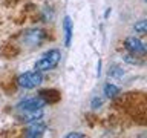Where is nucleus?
I'll list each match as a JSON object with an SVG mask.
<instances>
[{"instance_id":"nucleus-1","label":"nucleus","mask_w":147,"mask_h":138,"mask_svg":"<svg viewBox=\"0 0 147 138\" xmlns=\"http://www.w3.org/2000/svg\"><path fill=\"white\" fill-rule=\"evenodd\" d=\"M60 60H61V54H60L58 49H49L46 54H43L40 57V60L35 63V71L40 72H46L51 71V69L57 68Z\"/></svg>"},{"instance_id":"nucleus-2","label":"nucleus","mask_w":147,"mask_h":138,"mask_svg":"<svg viewBox=\"0 0 147 138\" xmlns=\"http://www.w3.org/2000/svg\"><path fill=\"white\" fill-rule=\"evenodd\" d=\"M43 81V75H41L40 71H29L25 72L22 75H18L17 83L18 86L23 87V89H34Z\"/></svg>"},{"instance_id":"nucleus-3","label":"nucleus","mask_w":147,"mask_h":138,"mask_svg":"<svg viewBox=\"0 0 147 138\" xmlns=\"http://www.w3.org/2000/svg\"><path fill=\"white\" fill-rule=\"evenodd\" d=\"M124 46H126V49L133 55H142V54L147 52V43L141 41L140 39H136V37H127L126 41H124Z\"/></svg>"},{"instance_id":"nucleus-4","label":"nucleus","mask_w":147,"mask_h":138,"mask_svg":"<svg viewBox=\"0 0 147 138\" xmlns=\"http://www.w3.org/2000/svg\"><path fill=\"white\" fill-rule=\"evenodd\" d=\"M46 101L41 97H34V98H26L18 103V110H34V109H43Z\"/></svg>"},{"instance_id":"nucleus-5","label":"nucleus","mask_w":147,"mask_h":138,"mask_svg":"<svg viewBox=\"0 0 147 138\" xmlns=\"http://www.w3.org/2000/svg\"><path fill=\"white\" fill-rule=\"evenodd\" d=\"M45 39V32L40 31V29H31V31H26L25 35H23V41L31 46H35V45H40Z\"/></svg>"},{"instance_id":"nucleus-6","label":"nucleus","mask_w":147,"mask_h":138,"mask_svg":"<svg viewBox=\"0 0 147 138\" xmlns=\"http://www.w3.org/2000/svg\"><path fill=\"white\" fill-rule=\"evenodd\" d=\"M46 131V124L41 123L40 120H35V121H31V126L25 131V137L34 138V137H41Z\"/></svg>"},{"instance_id":"nucleus-7","label":"nucleus","mask_w":147,"mask_h":138,"mask_svg":"<svg viewBox=\"0 0 147 138\" xmlns=\"http://www.w3.org/2000/svg\"><path fill=\"white\" fill-rule=\"evenodd\" d=\"M43 117V109H34V110H18V118L22 121L31 123L35 120H40Z\"/></svg>"},{"instance_id":"nucleus-8","label":"nucleus","mask_w":147,"mask_h":138,"mask_svg":"<svg viewBox=\"0 0 147 138\" xmlns=\"http://www.w3.org/2000/svg\"><path fill=\"white\" fill-rule=\"evenodd\" d=\"M63 31H64V45L71 46V39H72V22H71V17H64Z\"/></svg>"},{"instance_id":"nucleus-9","label":"nucleus","mask_w":147,"mask_h":138,"mask_svg":"<svg viewBox=\"0 0 147 138\" xmlns=\"http://www.w3.org/2000/svg\"><path fill=\"white\" fill-rule=\"evenodd\" d=\"M119 94V87L112 85V83H107V85L104 86V95L107 97V98H115Z\"/></svg>"},{"instance_id":"nucleus-10","label":"nucleus","mask_w":147,"mask_h":138,"mask_svg":"<svg viewBox=\"0 0 147 138\" xmlns=\"http://www.w3.org/2000/svg\"><path fill=\"white\" fill-rule=\"evenodd\" d=\"M133 31L138 32V34H147V18L138 20L135 25H133Z\"/></svg>"},{"instance_id":"nucleus-11","label":"nucleus","mask_w":147,"mask_h":138,"mask_svg":"<svg viewBox=\"0 0 147 138\" xmlns=\"http://www.w3.org/2000/svg\"><path fill=\"white\" fill-rule=\"evenodd\" d=\"M124 75V72H123V69L119 68V66H112L109 69V77H113V78H121Z\"/></svg>"},{"instance_id":"nucleus-12","label":"nucleus","mask_w":147,"mask_h":138,"mask_svg":"<svg viewBox=\"0 0 147 138\" xmlns=\"http://www.w3.org/2000/svg\"><path fill=\"white\" fill-rule=\"evenodd\" d=\"M101 104H103V100L98 98V97H95V98L92 100V109H98Z\"/></svg>"},{"instance_id":"nucleus-13","label":"nucleus","mask_w":147,"mask_h":138,"mask_svg":"<svg viewBox=\"0 0 147 138\" xmlns=\"http://www.w3.org/2000/svg\"><path fill=\"white\" fill-rule=\"evenodd\" d=\"M67 138H84V133H78V132H72L66 135Z\"/></svg>"},{"instance_id":"nucleus-14","label":"nucleus","mask_w":147,"mask_h":138,"mask_svg":"<svg viewBox=\"0 0 147 138\" xmlns=\"http://www.w3.org/2000/svg\"><path fill=\"white\" fill-rule=\"evenodd\" d=\"M144 2H146V3H147V0H144Z\"/></svg>"}]
</instances>
